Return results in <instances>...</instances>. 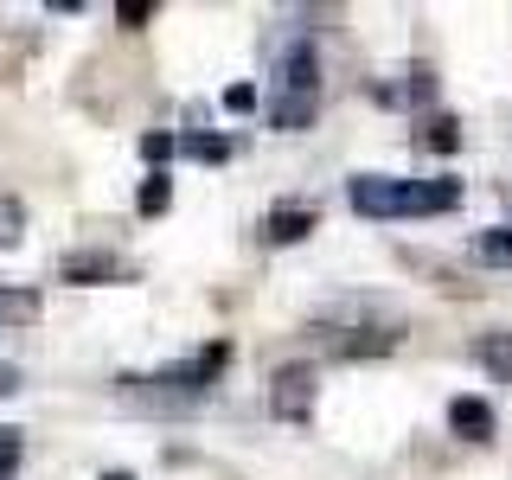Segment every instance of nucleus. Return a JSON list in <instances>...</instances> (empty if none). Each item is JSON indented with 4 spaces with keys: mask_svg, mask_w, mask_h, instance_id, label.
I'll use <instances>...</instances> for the list:
<instances>
[{
    "mask_svg": "<svg viewBox=\"0 0 512 480\" xmlns=\"http://www.w3.org/2000/svg\"><path fill=\"white\" fill-rule=\"evenodd\" d=\"M250 103H256L250 84H231V90H224V109H250Z\"/></svg>",
    "mask_w": 512,
    "mask_h": 480,
    "instance_id": "f3484780",
    "label": "nucleus"
},
{
    "mask_svg": "<svg viewBox=\"0 0 512 480\" xmlns=\"http://www.w3.org/2000/svg\"><path fill=\"white\" fill-rule=\"evenodd\" d=\"M224 359H231V352H224V346H205L199 359H186V365H167V372H160V378H135V384H167L173 397H199L205 384H212V378L224 372Z\"/></svg>",
    "mask_w": 512,
    "mask_h": 480,
    "instance_id": "39448f33",
    "label": "nucleus"
},
{
    "mask_svg": "<svg viewBox=\"0 0 512 480\" xmlns=\"http://www.w3.org/2000/svg\"><path fill=\"white\" fill-rule=\"evenodd\" d=\"M186 154L192 160H224V154H231V141H224V135H186Z\"/></svg>",
    "mask_w": 512,
    "mask_h": 480,
    "instance_id": "ddd939ff",
    "label": "nucleus"
},
{
    "mask_svg": "<svg viewBox=\"0 0 512 480\" xmlns=\"http://www.w3.org/2000/svg\"><path fill=\"white\" fill-rule=\"evenodd\" d=\"M352 205L365 218H429V212H455L461 180H384V173H359L352 180Z\"/></svg>",
    "mask_w": 512,
    "mask_h": 480,
    "instance_id": "f03ea898",
    "label": "nucleus"
},
{
    "mask_svg": "<svg viewBox=\"0 0 512 480\" xmlns=\"http://www.w3.org/2000/svg\"><path fill=\"white\" fill-rule=\"evenodd\" d=\"M148 13H154L148 0H122V7H116V20H122V26H141V20H148Z\"/></svg>",
    "mask_w": 512,
    "mask_h": 480,
    "instance_id": "dca6fc26",
    "label": "nucleus"
},
{
    "mask_svg": "<svg viewBox=\"0 0 512 480\" xmlns=\"http://www.w3.org/2000/svg\"><path fill=\"white\" fill-rule=\"evenodd\" d=\"M423 148H429V154H455V148H461L455 116H429V122H423Z\"/></svg>",
    "mask_w": 512,
    "mask_h": 480,
    "instance_id": "9d476101",
    "label": "nucleus"
},
{
    "mask_svg": "<svg viewBox=\"0 0 512 480\" xmlns=\"http://www.w3.org/2000/svg\"><path fill=\"white\" fill-rule=\"evenodd\" d=\"M0 391H20V378H13V372H7V365H0Z\"/></svg>",
    "mask_w": 512,
    "mask_h": 480,
    "instance_id": "6ab92c4d",
    "label": "nucleus"
},
{
    "mask_svg": "<svg viewBox=\"0 0 512 480\" xmlns=\"http://www.w3.org/2000/svg\"><path fill=\"white\" fill-rule=\"evenodd\" d=\"M20 461V429H0V474Z\"/></svg>",
    "mask_w": 512,
    "mask_h": 480,
    "instance_id": "2eb2a0df",
    "label": "nucleus"
},
{
    "mask_svg": "<svg viewBox=\"0 0 512 480\" xmlns=\"http://www.w3.org/2000/svg\"><path fill=\"white\" fill-rule=\"evenodd\" d=\"M308 333L333 359H384V352L404 346V314L378 308L372 295H346V301H333V308H320L308 320Z\"/></svg>",
    "mask_w": 512,
    "mask_h": 480,
    "instance_id": "f257e3e1",
    "label": "nucleus"
},
{
    "mask_svg": "<svg viewBox=\"0 0 512 480\" xmlns=\"http://www.w3.org/2000/svg\"><path fill=\"white\" fill-rule=\"evenodd\" d=\"M448 423H455V436H468V442L493 436V410L480 404V397H455V404H448Z\"/></svg>",
    "mask_w": 512,
    "mask_h": 480,
    "instance_id": "6e6552de",
    "label": "nucleus"
},
{
    "mask_svg": "<svg viewBox=\"0 0 512 480\" xmlns=\"http://www.w3.org/2000/svg\"><path fill=\"white\" fill-rule=\"evenodd\" d=\"M474 256H480V263H512V231H480Z\"/></svg>",
    "mask_w": 512,
    "mask_h": 480,
    "instance_id": "9b49d317",
    "label": "nucleus"
},
{
    "mask_svg": "<svg viewBox=\"0 0 512 480\" xmlns=\"http://www.w3.org/2000/svg\"><path fill=\"white\" fill-rule=\"evenodd\" d=\"M20 224H26L20 199H0V250H13V244H20Z\"/></svg>",
    "mask_w": 512,
    "mask_h": 480,
    "instance_id": "f8f14e48",
    "label": "nucleus"
},
{
    "mask_svg": "<svg viewBox=\"0 0 512 480\" xmlns=\"http://www.w3.org/2000/svg\"><path fill=\"white\" fill-rule=\"evenodd\" d=\"M320 116V58L314 45H288L276 64V96H269V122L276 128H308Z\"/></svg>",
    "mask_w": 512,
    "mask_h": 480,
    "instance_id": "7ed1b4c3",
    "label": "nucleus"
},
{
    "mask_svg": "<svg viewBox=\"0 0 512 480\" xmlns=\"http://www.w3.org/2000/svg\"><path fill=\"white\" fill-rule=\"evenodd\" d=\"M141 212H167V180H160V173L141 186Z\"/></svg>",
    "mask_w": 512,
    "mask_h": 480,
    "instance_id": "4468645a",
    "label": "nucleus"
},
{
    "mask_svg": "<svg viewBox=\"0 0 512 480\" xmlns=\"http://www.w3.org/2000/svg\"><path fill=\"white\" fill-rule=\"evenodd\" d=\"M141 154H148V160H167L173 154V135H148V141H141Z\"/></svg>",
    "mask_w": 512,
    "mask_h": 480,
    "instance_id": "a211bd4d",
    "label": "nucleus"
},
{
    "mask_svg": "<svg viewBox=\"0 0 512 480\" xmlns=\"http://www.w3.org/2000/svg\"><path fill=\"white\" fill-rule=\"evenodd\" d=\"M64 282H128V263L122 256H103V250L64 256Z\"/></svg>",
    "mask_w": 512,
    "mask_h": 480,
    "instance_id": "423d86ee",
    "label": "nucleus"
},
{
    "mask_svg": "<svg viewBox=\"0 0 512 480\" xmlns=\"http://www.w3.org/2000/svg\"><path fill=\"white\" fill-rule=\"evenodd\" d=\"M269 410H276L282 423H308V410H314V372L308 365H276V378H269Z\"/></svg>",
    "mask_w": 512,
    "mask_h": 480,
    "instance_id": "20e7f679",
    "label": "nucleus"
},
{
    "mask_svg": "<svg viewBox=\"0 0 512 480\" xmlns=\"http://www.w3.org/2000/svg\"><path fill=\"white\" fill-rule=\"evenodd\" d=\"M474 359L487 365L493 378H512V333H487V340L474 346Z\"/></svg>",
    "mask_w": 512,
    "mask_h": 480,
    "instance_id": "1a4fd4ad",
    "label": "nucleus"
},
{
    "mask_svg": "<svg viewBox=\"0 0 512 480\" xmlns=\"http://www.w3.org/2000/svg\"><path fill=\"white\" fill-rule=\"evenodd\" d=\"M103 480H128V474H103Z\"/></svg>",
    "mask_w": 512,
    "mask_h": 480,
    "instance_id": "aec40b11",
    "label": "nucleus"
},
{
    "mask_svg": "<svg viewBox=\"0 0 512 480\" xmlns=\"http://www.w3.org/2000/svg\"><path fill=\"white\" fill-rule=\"evenodd\" d=\"M308 231H314V212H308V205H276V212L263 218V244H301Z\"/></svg>",
    "mask_w": 512,
    "mask_h": 480,
    "instance_id": "0eeeda50",
    "label": "nucleus"
}]
</instances>
